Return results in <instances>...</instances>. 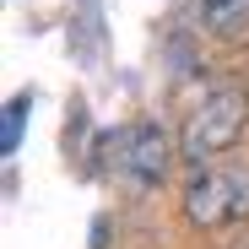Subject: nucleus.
<instances>
[{"instance_id": "nucleus-1", "label": "nucleus", "mask_w": 249, "mask_h": 249, "mask_svg": "<svg viewBox=\"0 0 249 249\" xmlns=\"http://www.w3.org/2000/svg\"><path fill=\"white\" fill-rule=\"evenodd\" d=\"M244 130H249V92L244 87H212L179 130V157H190L195 168H212V157L233 152L244 141Z\"/></svg>"}, {"instance_id": "nucleus-2", "label": "nucleus", "mask_w": 249, "mask_h": 249, "mask_svg": "<svg viewBox=\"0 0 249 249\" xmlns=\"http://www.w3.org/2000/svg\"><path fill=\"white\" fill-rule=\"evenodd\" d=\"M179 206H184V222L195 233H222V228L249 222V168L244 162H212V168H200Z\"/></svg>"}, {"instance_id": "nucleus-3", "label": "nucleus", "mask_w": 249, "mask_h": 249, "mask_svg": "<svg viewBox=\"0 0 249 249\" xmlns=\"http://www.w3.org/2000/svg\"><path fill=\"white\" fill-rule=\"evenodd\" d=\"M103 157H108V174L124 179L130 190H157L174 168V136L162 124L141 119V124H124L103 141Z\"/></svg>"}, {"instance_id": "nucleus-4", "label": "nucleus", "mask_w": 249, "mask_h": 249, "mask_svg": "<svg viewBox=\"0 0 249 249\" xmlns=\"http://www.w3.org/2000/svg\"><path fill=\"white\" fill-rule=\"evenodd\" d=\"M200 27L217 33V38H233L249 27V0H200Z\"/></svg>"}, {"instance_id": "nucleus-5", "label": "nucleus", "mask_w": 249, "mask_h": 249, "mask_svg": "<svg viewBox=\"0 0 249 249\" xmlns=\"http://www.w3.org/2000/svg\"><path fill=\"white\" fill-rule=\"evenodd\" d=\"M22 119H27V98H11L6 103V124H0V152H17V141H22Z\"/></svg>"}, {"instance_id": "nucleus-6", "label": "nucleus", "mask_w": 249, "mask_h": 249, "mask_svg": "<svg viewBox=\"0 0 249 249\" xmlns=\"http://www.w3.org/2000/svg\"><path fill=\"white\" fill-rule=\"evenodd\" d=\"M238 249H249V238H244V244H238Z\"/></svg>"}]
</instances>
